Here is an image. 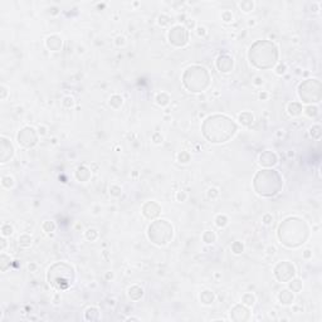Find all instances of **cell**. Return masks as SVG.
<instances>
[{
	"instance_id": "25",
	"label": "cell",
	"mask_w": 322,
	"mask_h": 322,
	"mask_svg": "<svg viewBox=\"0 0 322 322\" xmlns=\"http://www.w3.org/2000/svg\"><path fill=\"white\" fill-rule=\"evenodd\" d=\"M203 239H204L205 243H208V244L214 243V242H215V234H214V231L206 230V231L204 233V235H203Z\"/></svg>"
},
{
	"instance_id": "36",
	"label": "cell",
	"mask_w": 322,
	"mask_h": 322,
	"mask_svg": "<svg viewBox=\"0 0 322 322\" xmlns=\"http://www.w3.org/2000/svg\"><path fill=\"white\" fill-rule=\"evenodd\" d=\"M3 185H4L5 188H12V186L14 185L13 178H10V176H4V178H3Z\"/></svg>"
},
{
	"instance_id": "10",
	"label": "cell",
	"mask_w": 322,
	"mask_h": 322,
	"mask_svg": "<svg viewBox=\"0 0 322 322\" xmlns=\"http://www.w3.org/2000/svg\"><path fill=\"white\" fill-rule=\"evenodd\" d=\"M37 133L33 127H25L18 133V143L23 147H33L37 143Z\"/></svg>"
},
{
	"instance_id": "35",
	"label": "cell",
	"mask_w": 322,
	"mask_h": 322,
	"mask_svg": "<svg viewBox=\"0 0 322 322\" xmlns=\"http://www.w3.org/2000/svg\"><path fill=\"white\" fill-rule=\"evenodd\" d=\"M86 236H87L88 240H95V239L98 236V233H97V230H95V229H88L87 233H86Z\"/></svg>"
},
{
	"instance_id": "54",
	"label": "cell",
	"mask_w": 322,
	"mask_h": 322,
	"mask_svg": "<svg viewBox=\"0 0 322 322\" xmlns=\"http://www.w3.org/2000/svg\"><path fill=\"white\" fill-rule=\"evenodd\" d=\"M259 97H261V98H266V97H267V95H266V93H261V95H259Z\"/></svg>"
},
{
	"instance_id": "21",
	"label": "cell",
	"mask_w": 322,
	"mask_h": 322,
	"mask_svg": "<svg viewBox=\"0 0 322 322\" xmlns=\"http://www.w3.org/2000/svg\"><path fill=\"white\" fill-rule=\"evenodd\" d=\"M288 112H289V115H292V116H298V115H301V112H302V106H301V103H298V102H292V103H289V105H288Z\"/></svg>"
},
{
	"instance_id": "26",
	"label": "cell",
	"mask_w": 322,
	"mask_h": 322,
	"mask_svg": "<svg viewBox=\"0 0 322 322\" xmlns=\"http://www.w3.org/2000/svg\"><path fill=\"white\" fill-rule=\"evenodd\" d=\"M289 287L293 292H299L302 289V282L299 279H294V281H291L289 283Z\"/></svg>"
},
{
	"instance_id": "7",
	"label": "cell",
	"mask_w": 322,
	"mask_h": 322,
	"mask_svg": "<svg viewBox=\"0 0 322 322\" xmlns=\"http://www.w3.org/2000/svg\"><path fill=\"white\" fill-rule=\"evenodd\" d=\"M299 97L306 103L319 102L321 100V83L317 79H307L298 87Z\"/></svg>"
},
{
	"instance_id": "38",
	"label": "cell",
	"mask_w": 322,
	"mask_h": 322,
	"mask_svg": "<svg viewBox=\"0 0 322 322\" xmlns=\"http://www.w3.org/2000/svg\"><path fill=\"white\" fill-rule=\"evenodd\" d=\"M2 230H3V235H4V236H8V235H10V234L13 233V228H12L9 224H5V225H3Z\"/></svg>"
},
{
	"instance_id": "5",
	"label": "cell",
	"mask_w": 322,
	"mask_h": 322,
	"mask_svg": "<svg viewBox=\"0 0 322 322\" xmlns=\"http://www.w3.org/2000/svg\"><path fill=\"white\" fill-rule=\"evenodd\" d=\"M191 78L195 80L186 87L191 92H201L209 86L210 75L204 67H199V65L189 67L184 73V79H191Z\"/></svg>"
},
{
	"instance_id": "9",
	"label": "cell",
	"mask_w": 322,
	"mask_h": 322,
	"mask_svg": "<svg viewBox=\"0 0 322 322\" xmlns=\"http://www.w3.org/2000/svg\"><path fill=\"white\" fill-rule=\"evenodd\" d=\"M169 40L171 44H174L176 47L185 45L188 43V30L181 25L174 27L169 32Z\"/></svg>"
},
{
	"instance_id": "1",
	"label": "cell",
	"mask_w": 322,
	"mask_h": 322,
	"mask_svg": "<svg viewBox=\"0 0 322 322\" xmlns=\"http://www.w3.org/2000/svg\"><path fill=\"white\" fill-rule=\"evenodd\" d=\"M236 125L226 116L214 115L208 117L203 123V135L206 140L214 143L226 142L234 136Z\"/></svg>"
},
{
	"instance_id": "48",
	"label": "cell",
	"mask_w": 322,
	"mask_h": 322,
	"mask_svg": "<svg viewBox=\"0 0 322 322\" xmlns=\"http://www.w3.org/2000/svg\"><path fill=\"white\" fill-rule=\"evenodd\" d=\"M116 40H117V42H116L117 45H123V44H125V38H123V37H118Z\"/></svg>"
},
{
	"instance_id": "13",
	"label": "cell",
	"mask_w": 322,
	"mask_h": 322,
	"mask_svg": "<svg viewBox=\"0 0 322 322\" xmlns=\"http://www.w3.org/2000/svg\"><path fill=\"white\" fill-rule=\"evenodd\" d=\"M216 67L220 72L223 73H226V72H230L231 68H233V59L228 55H220L216 60Z\"/></svg>"
},
{
	"instance_id": "51",
	"label": "cell",
	"mask_w": 322,
	"mask_h": 322,
	"mask_svg": "<svg viewBox=\"0 0 322 322\" xmlns=\"http://www.w3.org/2000/svg\"><path fill=\"white\" fill-rule=\"evenodd\" d=\"M198 34H199V35L205 34V28H198Z\"/></svg>"
},
{
	"instance_id": "52",
	"label": "cell",
	"mask_w": 322,
	"mask_h": 322,
	"mask_svg": "<svg viewBox=\"0 0 322 322\" xmlns=\"http://www.w3.org/2000/svg\"><path fill=\"white\" fill-rule=\"evenodd\" d=\"M303 257H304V258H309V257H311V251H306L304 254H303Z\"/></svg>"
},
{
	"instance_id": "23",
	"label": "cell",
	"mask_w": 322,
	"mask_h": 322,
	"mask_svg": "<svg viewBox=\"0 0 322 322\" xmlns=\"http://www.w3.org/2000/svg\"><path fill=\"white\" fill-rule=\"evenodd\" d=\"M110 105H111L113 108H118V107H121V105H122V97H121V96H118V95L112 96V97H111V100H110Z\"/></svg>"
},
{
	"instance_id": "40",
	"label": "cell",
	"mask_w": 322,
	"mask_h": 322,
	"mask_svg": "<svg viewBox=\"0 0 322 322\" xmlns=\"http://www.w3.org/2000/svg\"><path fill=\"white\" fill-rule=\"evenodd\" d=\"M110 193H111L112 195H115V196H118V195L121 194V188H118V186H112V188L110 189Z\"/></svg>"
},
{
	"instance_id": "12",
	"label": "cell",
	"mask_w": 322,
	"mask_h": 322,
	"mask_svg": "<svg viewBox=\"0 0 322 322\" xmlns=\"http://www.w3.org/2000/svg\"><path fill=\"white\" fill-rule=\"evenodd\" d=\"M160 211H161V208H160V205L156 204L155 201H148V203H146V204L143 205V208H142L143 215H145L146 218H148V219L157 216V215L160 214Z\"/></svg>"
},
{
	"instance_id": "53",
	"label": "cell",
	"mask_w": 322,
	"mask_h": 322,
	"mask_svg": "<svg viewBox=\"0 0 322 322\" xmlns=\"http://www.w3.org/2000/svg\"><path fill=\"white\" fill-rule=\"evenodd\" d=\"M39 133H40V135H44V133H45V130H44V127H42V128L39 127Z\"/></svg>"
},
{
	"instance_id": "22",
	"label": "cell",
	"mask_w": 322,
	"mask_h": 322,
	"mask_svg": "<svg viewBox=\"0 0 322 322\" xmlns=\"http://www.w3.org/2000/svg\"><path fill=\"white\" fill-rule=\"evenodd\" d=\"M169 101H170V97L166 95V93H160V95H157V97H156V102H157V105H160V106H166L168 103H169Z\"/></svg>"
},
{
	"instance_id": "42",
	"label": "cell",
	"mask_w": 322,
	"mask_h": 322,
	"mask_svg": "<svg viewBox=\"0 0 322 322\" xmlns=\"http://www.w3.org/2000/svg\"><path fill=\"white\" fill-rule=\"evenodd\" d=\"M223 19L225 20V22H230L231 19H233V15H231V13H229V12H225V13H223Z\"/></svg>"
},
{
	"instance_id": "32",
	"label": "cell",
	"mask_w": 322,
	"mask_h": 322,
	"mask_svg": "<svg viewBox=\"0 0 322 322\" xmlns=\"http://www.w3.org/2000/svg\"><path fill=\"white\" fill-rule=\"evenodd\" d=\"M306 115L309 116V117H316L318 115V108L314 107V106H308L306 108Z\"/></svg>"
},
{
	"instance_id": "11",
	"label": "cell",
	"mask_w": 322,
	"mask_h": 322,
	"mask_svg": "<svg viewBox=\"0 0 322 322\" xmlns=\"http://www.w3.org/2000/svg\"><path fill=\"white\" fill-rule=\"evenodd\" d=\"M230 317L234 321H247L249 318V311L247 307L236 304L231 311H230Z\"/></svg>"
},
{
	"instance_id": "30",
	"label": "cell",
	"mask_w": 322,
	"mask_h": 322,
	"mask_svg": "<svg viewBox=\"0 0 322 322\" xmlns=\"http://www.w3.org/2000/svg\"><path fill=\"white\" fill-rule=\"evenodd\" d=\"M93 314H98V311L95 308V307H91L86 311V319H91V321H95L96 317H93Z\"/></svg>"
},
{
	"instance_id": "27",
	"label": "cell",
	"mask_w": 322,
	"mask_h": 322,
	"mask_svg": "<svg viewBox=\"0 0 322 322\" xmlns=\"http://www.w3.org/2000/svg\"><path fill=\"white\" fill-rule=\"evenodd\" d=\"M239 7H240V9L242 10H244V12H251L252 9H253V7H254V3L253 2H242L240 4H239Z\"/></svg>"
},
{
	"instance_id": "19",
	"label": "cell",
	"mask_w": 322,
	"mask_h": 322,
	"mask_svg": "<svg viewBox=\"0 0 322 322\" xmlns=\"http://www.w3.org/2000/svg\"><path fill=\"white\" fill-rule=\"evenodd\" d=\"M142 294H143V291H142V288H140L138 286H133V287H131L130 289H128V296H130V298H132V299H138V298H141L142 297Z\"/></svg>"
},
{
	"instance_id": "43",
	"label": "cell",
	"mask_w": 322,
	"mask_h": 322,
	"mask_svg": "<svg viewBox=\"0 0 322 322\" xmlns=\"http://www.w3.org/2000/svg\"><path fill=\"white\" fill-rule=\"evenodd\" d=\"M208 195H209V198H215V196L219 195V191H218L216 189H210V190L208 191Z\"/></svg>"
},
{
	"instance_id": "2",
	"label": "cell",
	"mask_w": 322,
	"mask_h": 322,
	"mask_svg": "<svg viewBox=\"0 0 322 322\" xmlns=\"http://www.w3.org/2000/svg\"><path fill=\"white\" fill-rule=\"evenodd\" d=\"M308 236V226L299 218H288L279 225L278 238L286 247L296 248L304 243Z\"/></svg>"
},
{
	"instance_id": "55",
	"label": "cell",
	"mask_w": 322,
	"mask_h": 322,
	"mask_svg": "<svg viewBox=\"0 0 322 322\" xmlns=\"http://www.w3.org/2000/svg\"><path fill=\"white\" fill-rule=\"evenodd\" d=\"M28 268H29V269H34V268H35V266H34V264H29V266H28Z\"/></svg>"
},
{
	"instance_id": "3",
	"label": "cell",
	"mask_w": 322,
	"mask_h": 322,
	"mask_svg": "<svg viewBox=\"0 0 322 322\" xmlns=\"http://www.w3.org/2000/svg\"><path fill=\"white\" fill-rule=\"evenodd\" d=\"M249 59L251 63L261 69L272 68L277 63L278 49L273 43L268 40L257 42L249 49Z\"/></svg>"
},
{
	"instance_id": "6",
	"label": "cell",
	"mask_w": 322,
	"mask_h": 322,
	"mask_svg": "<svg viewBox=\"0 0 322 322\" xmlns=\"http://www.w3.org/2000/svg\"><path fill=\"white\" fill-rule=\"evenodd\" d=\"M48 281L53 287H55L58 289H65L74 281V271L70 266H68L65 263H62V273L60 274H57V272H54L49 268Z\"/></svg>"
},
{
	"instance_id": "18",
	"label": "cell",
	"mask_w": 322,
	"mask_h": 322,
	"mask_svg": "<svg viewBox=\"0 0 322 322\" xmlns=\"http://www.w3.org/2000/svg\"><path fill=\"white\" fill-rule=\"evenodd\" d=\"M253 120H254V117H253V115H252L251 112H243V113L239 115V122H240L242 125H244V126L252 125V123H253Z\"/></svg>"
},
{
	"instance_id": "4",
	"label": "cell",
	"mask_w": 322,
	"mask_h": 322,
	"mask_svg": "<svg viewBox=\"0 0 322 322\" xmlns=\"http://www.w3.org/2000/svg\"><path fill=\"white\" fill-rule=\"evenodd\" d=\"M254 189L262 196H274L279 193L283 183L279 174L274 170H262L254 178Z\"/></svg>"
},
{
	"instance_id": "28",
	"label": "cell",
	"mask_w": 322,
	"mask_h": 322,
	"mask_svg": "<svg viewBox=\"0 0 322 322\" xmlns=\"http://www.w3.org/2000/svg\"><path fill=\"white\" fill-rule=\"evenodd\" d=\"M215 223H216V225L219 228H223V226H225L228 224V218L225 215H218L216 219H215Z\"/></svg>"
},
{
	"instance_id": "17",
	"label": "cell",
	"mask_w": 322,
	"mask_h": 322,
	"mask_svg": "<svg viewBox=\"0 0 322 322\" xmlns=\"http://www.w3.org/2000/svg\"><path fill=\"white\" fill-rule=\"evenodd\" d=\"M90 176H91V173H90V170H88L87 168L80 166V168L77 169V179H78V180H80V181H87V180L90 179Z\"/></svg>"
},
{
	"instance_id": "34",
	"label": "cell",
	"mask_w": 322,
	"mask_h": 322,
	"mask_svg": "<svg viewBox=\"0 0 322 322\" xmlns=\"http://www.w3.org/2000/svg\"><path fill=\"white\" fill-rule=\"evenodd\" d=\"M179 161H180V163H183V164L189 163V161H190V155L188 152H185V151L180 152L179 153Z\"/></svg>"
},
{
	"instance_id": "44",
	"label": "cell",
	"mask_w": 322,
	"mask_h": 322,
	"mask_svg": "<svg viewBox=\"0 0 322 322\" xmlns=\"http://www.w3.org/2000/svg\"><path fill=\"white\" fill-rule=\"evenodd\" d=\"M272 219H273V218H272L271 214H266V215L263 216V221H264V224H267V225L272 223Z\"/></svg>"
},
{
	"instance_id": "37",
	"label": "cell",
	"mask_w": 322,
	"mask_h": 322,
	"mask_svg": "<svg viewBox=\"0 0 322 322\" xmlns=\"http://www.w3.org/2000/svg\"><path fill=\"white\" fill-rule=\"evenodd\" d=\"M43 229L49 233V231H53V230L55 229V225H54L53 221H45V223L43 224Z\"/></svg>"
},
{
	"instance_id": "31",
	"label": "cell",
	"mask_w": 322,
	"mask_h": 322,
	"mask_svg": "<svg viewBox=\"0 0 322 322\" xmlns=\"http://www.w3.org/2000/svg\"><path fill=\"white\" fill-rule=\"evenodd\" d=\"M19 243H20V246H23V247H28V246H30V243H32V238H30L29 235H22V236L19 238Z\"/></svg>"
},
{
	"instance_id": "29",
	"label": "cell",
	"mask_w": 322,
	"mask_h": 322,
	"mask_svg": "<svg viewBox=\"0 0 322 322\" xmlns=\"http://www.w3.org/2000/svg\"><path fill=\"white\" fill-rule=\"evenodd\" d=\"M309 133H311V136H312L313 138H319V137H321V127H319L318 125L311 127Z\"/></svg>"
},
{
	"instance_id": "45",
	"label": "cell",
	"mask_w": 322,
	"mask_h": 322,
	"mask_svg": "<svg viewBox=\"0 0 322 322\" xmlns=\"http://www.w3.org/2000/svg\"><path fill=\"white\" fill-rule=\"evenodd\" d=\"M168 20H169V18H168V17H164V15L158 18V23H160L161 25H166V24L169 23Z\"/></svg>"
},
{
	"instance_id": "33",
	"label": "cell",
	"mask_w": 322,
	"mask_h": 322,
	"mask_svg": "<svg viewBox=\"0 0 322 322\" xmlns=\"http://www.w3.org/2000/svg\"><path fill=\"white\" fill-rule=\"evenodd\" d=\"M231 249L235 254H239V253L243 252V244H242L240 242H235V243H233V246H231Z\"/></svg>"
},
{
	"instance_id": "50",
	"label": "cell",
	"mask_w": 322,
	"mask_h": 322,
	"mask_svg": "<svg viewBox=\"0 0 322 322\" xmlns=\"http://www.w3.org/2000/svg\"><path fill=\"white\" fill-rule=\"evenodd\" d=\"M254 83H256V85H262V83H263V79H262L261 77H257V78H256V82H254Z\"/></svg>"
},
{
	"instance_id": "49",
	"label": "cell",
	"mask_w": 322,
	"mask_h": 322,
	"mask_svg": "<svg viewBox=\"0 0 322 322\" xmlns=\"http://www.w3.org/2000/svg\"><path fill=\"white\" fill-rule=\"evenodd\" d=\"M2 92H3V95H2V100H4L5 98V96H7V88L3 86L2 87Z\"/></svg>"
},
{
	"instance_id": "15",
	"label": "cell",
	"mask_w": 322,
	"mask_h": 322,
	"mask_svg": "<svg viewBox=\"0 0 322 322\" xmlns=\"http://www.w3.org/2000/svg\"><path fill=\"white\" fill-rule=\"evenodd\" d=\"M62 45V39L57 35H53V37H49L47 39V47L52 50H58Z\"/></svg>"
},
{
	"instance_id": "39",
	"label": "cell",
	"mask_w": 322,
	"mask_h": 322,
	"mask_svg": "<svg viewBox=\"0 0 322 322\" xmlns=\"http://www.w3.org/2000/svg\"><path fill=\"white\" fill-rule=\"evenodd\" d=\"M63 105H64L65 107H68V108H69V107H72V106L74 105V100H73L72 97H65V98H64V101H63Z\"/></svg>"
},
{
	"instance_id": "47",
	"label": "cell",
	"mask_w": 322,
	"mask_h": 322,
	"mask_svg": "<svg viewBox=\"0 0 322 322\" xmlns=\"http://www.w3.org/2000/svg\"><path fill=\"white\" fill-rule=\"evenodd\" d=\"M185 199H186V194L183 193V191H179V193H178V200H179V201H184Z\"/></svg>"
},
{
	"instance_id": "8",
	"label": "cell",
	"mask_w": 322,
	"mask_h": 322,
	"mask_svg": "<svg viewBox=\"0 0 322 322\" xmlns=\"http://www.w3.org/2000/svg\"><path fill=\"white\" fill-rule=\"evenodd\" d=\"M294 267L288 262H282L274 268V274L279 282H288L294 277Z\"/></svg>"
},
{
	"instance_id": "41",
	"label": "cell",
	"mask_w": 322,
	"mask_h": 322,
	"mask_svg": "<svg viewBox=\"0 0 322 322\" xmlns=\"http://www.w3.org/2000/svg\"><path fill=\"white\" fill-rule=\"evenodd\" d=\"M152 140H153L155 143H160V142H163V136H161L160 133H155L152 136Z\"/></svg>"
},
{
	"instance_id": "20",
	"label": "cell",
	"mask_w": 322,
	"mask_h": 322,
	"mask_svg": "<svg viewBox=\"0 0 322 322\" xmlns=\"http://www.w3.org/2000/svg\"><path fill=\"white\" fill-rule=\"evenodd\" d=\"M214 298H215V296H214V293H213L211 291H204V292L200 294V301H201L204 304H210V303H213Z\"/></svg>"
},
{
	"instance_id": "16",
	"label": "cell",
	"mask_w": 322,
	"mask_h": 322,
	"mask_svg": "<svg viewBox=\"0 0 322 322\" xmlns=\"http://www.w3.org/2000/svg\"><path fill=\"white\" fill-rule=\"evenodd\" d=\"M293 294L289 292V291H287V289H283L279 294H278V299L281 301V303H283V304H291L292 302H293Z\"/></svg>"
},
{
	"instance_id": "14",
	"label": "cell",
	"mask_w": 322,
	"mask_h": 322,
	"mask_svg": "<svg viewBox=\"0 0 322 322\" xmlns=\"http://www.w3.org/2000/svg\"><path fill=\"white\" fill-rule=\"evenodd\" d=\"M259 163L263 166H273L277 164V156L272 151H264L259 156Z\"/></svg>"
},
{
	"instance_id": "46",
	"label": "cell",
	"mask_w": 322,
	"mask_h": 322,
	"mask_svg": "<svg viewBox=\"0 0 322 322\" xmlns=\"http://www.w3.org/2000/svg\"><path fill=\"white\" fill-rule=\"evenodd\" d=\"M286 72V64H279L277 68V74H283Z\"/></svg>"
},
{
	"instance_id": "24",
	"label": "cell",
	"mask_w": 322,
	"mask_h": 322,
	"mask_svg": "<svg viewBox=\"0 0 322 322\" xmlns=\"http://www.w3.org/2000/svg\"><path fill=\"white\" fill-rule=\"evenodd\" d=\"M254 301H256V298L252 293H246L243 297H242V302H243L244 304H247V306H253Z\"/></svg>"
}]
</instances>
